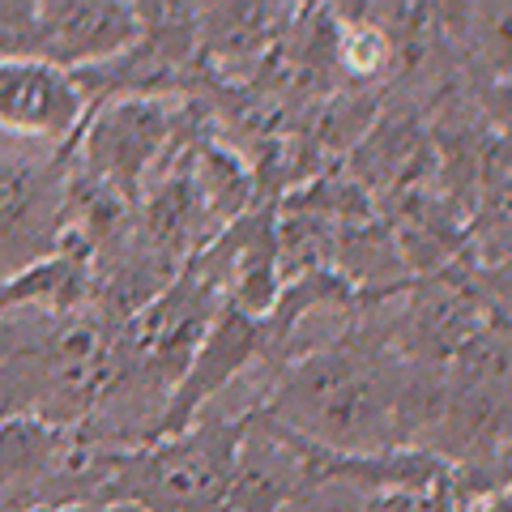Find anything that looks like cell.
I'll return each instance as SVG.
<instances>
[{
  "label": "cell",
  "instance_id": "8",
  "mask_svg": "<svg viewBox=\"0 0 512 512\" xmlns=\"http://www.w3.org/2000/svg\"><path fill=\"white\" fill-rule=\"evenodd\" d=\"M457 512H512V478L466 491V500H457Z\"/></svg>",
  "mask_w": 512,
  "mask_h": 512
},
{
  "label": "cell",
  "instance_id": "6",
  "mask_svg": "<svg viewBox=\"0 0 512 512\" xmlns=\"http://www.w3.org/2000/svg\"><path fill=\"white\" fill-rule=\"evenodd\" d=\"M333 30V60L342 64L346 77L355 82H376L393 69V56H397V43H393V30L376 22V18H342L333 9L329 18Z\"/></svg>",
  "mask_w": 512,
  "mask_h": 512
},
{
  "label": "cell",
  "instance_id": "4",
  "mask_svg": "<svg viewBox=\"0 0 512 512\" xmlns=\"http://www.w3.org/2000/svg\"><path fill=\"white\" fill-rule=\"evenodd\" d=\"M167 128H171V116L158 99H146V94L111 99L86 124V137H82V154H86V171L94 188L111 192V197L133 192L146 180L154 158L163 154Z\"/></svg>",
  "mask_w": 512,
  "mask_h": 512
},
{
  "label": "cell",
  "instance_id": "1",
  "mask_svg": "<svg viewBox=\"0 0 512 512\" xmlns=\"http://www.w3.org/2000/svg\"><path fill=\"white\" fill-rule=\"evenodd\" d=\"M410 393H402L393 367L363 346L333 342L299 355L278 380L265 419L333 457H372L402 448L397 427L406 423Z\"/></svg>",
  "mask_w": 512,
  "mask_h": 512
},
{
  "label": "cell",
  "instance_id": "7",
  "mask_svg": "<svg viewBox=\"0 0 512 512\" xmlns=\"http://www.w3.org/2000/svg\"><path fill=\"white\" fill-rule=\"evenodd\" d=\"M461 30H466L470 56L483 64L491 77L508 82L512 77V5H474L461 9Z\"/></svg>",
  "mask_w": 512,
  "mask_h": 512
},
{
  "label": "cell",
  "instance_id": "5",
  "mask_svg": "<svg viewBox=\"0 0 512 512\" xmlns=\"http://www.w3.org/2000/svg\"><path fill=\"white\" fill-rule=\"evenodd\" d=\"M146 18L137 5H39V43L35 60L56 69L107 64L137 47Z\"/></svg>",
  "mask_w": 512,
  "mask_h": 512
},
{
  "label": "cell",
  "instance_id": "3",
  "mask_svg": "<svg viewBox=\"0 0 512 512\" xmlns=\"http://www.w3.org/2000/svg\"><path fill=\"white\" fill-rule=\"evenodd\" d=\"M90 90L47 60H0V133L52 146L86 128Z\"/></svg>",
  "mask_w": 512,
  "mask_h": 512
},
{
  "label": "cell",
  "instance_id": "9",
  "mask_svg": "<svg viewBox=\"0 0 512 512\" xmlns=\"http://www.w3.org/2000/svg\"><path fill=\"white\" fill-rule=\"evenodd\" d=\"M282 512H308V508H299V504H286Z\"/></svg>",
  "mask_w": 512,
  "mask_h": 512
},
{
  "label": "cell",
  "instance_id": "10",
  "mask_svg": "<svg viewBox=\"0 0 512 512\" xmlns=\"http://www.w3.org/2000/svg\"><path fill=\"white\" fill-rule=\"evenodd\" d=\"M508 448H512V427H508Z\"/></svg>",
  "mask_w": 512,
  "mask_h": 512
},
{
  "label": "cell",
  "instance_id": "2",
  "mask_svg": "<svg viewBox=\"0 0 512 512\" xmlns=\"http://www.w3.org/2000/svg\"><path fill=\"white\" fill-rule=\"evenodd\" d=\"M244 436L248 427L239 419H197L141 453H120L111 470L116 500L146 512H218L227 504Z\"/></svg>",
  "mask_w": 512,
  "mask_h": 512
}]
</instances>
